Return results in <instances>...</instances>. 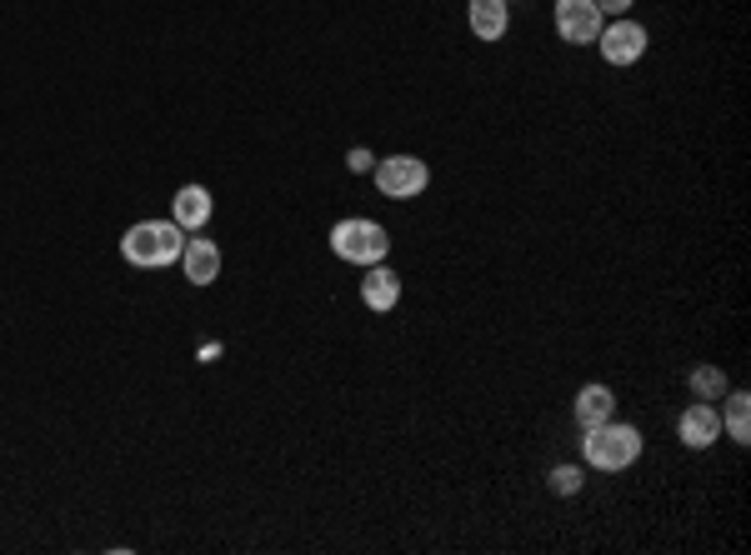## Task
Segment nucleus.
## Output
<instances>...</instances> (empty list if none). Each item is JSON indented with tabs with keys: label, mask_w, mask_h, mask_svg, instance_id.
Here are the masks:
<instances>
[{
	"label": "nucleus",
	"mask_w": 751,
	"mask_h": 555,
	"mask_svg": "<svg viewBox=\"0 0 751 555\" xmlns=\"http://www.w3.org/2000/svg\"><path fill=\"white\" fill-rule=\"evenodd\" d=\"M181 251H185V230L175 220H141V226H131L120 236V255L131 265H141V271H161V265L181 261Z\"/></svg>",
	"instance_id": "f257e3e1"
},
{
	"label": "nucleus",
	"mask_w": 751,
	"mask_h": 555,
	"mask_svg": "<svg viewBox=\"0 0 751 555\" xmlns=\"http://www.w3.org/2000/svg\"><path fill=\"white\" fill-rule=\"evenodd\" d=\"M581 450H587V466H597V470H626L636 456H642V431L616 425V421H601V425H591L587 431Z\"/></svg>",
	"instance_id": "f03ea898"
},
{
	"label": "nucleus",
	"mask_w": 751,
	"mask_h": 555,
	"mask_svg": "<svg viewBox=\"0 0 751 555\" xmlns=\"http://www.w3.org/2000/svg\"><path fill=\"white\" fill-rule=\"evenodd\" d=\"M331 251L351 265H382L386 251H391V236H386V226L356 216V220H341V226L331 230Z\"/></svg>",
	"instance_id": "7ed1b4c3"
},
{
	"label": "nucleus",
	"mask_w": 751,
	"mask_h": 555,
	"mask_svg": "<svg viewBox=\"0 0 751 555\" xmlns=\"http://www.w3.org/2000/svg\"><path fill=\"white\" fill-rule=\"evenodd\" d=\"M426 181H431V171H426V161H416V155H386V161H376V185H382L386 200L421 196Z\"/></svg>",
	"instance_id": "20e7f679"
},
{
	"label": "nucleus",
	"mask_w": 751,
	"mask_h": 555,
	"mask_svg": "<svg viewBox=\"0 0 751 555\" xmlns=\"http://www.w3.org/2000/svg\"><path fill=\"white\" fill-rule=\"evenodd\" d=\"M556 31H561L567 45H597L601 35L597 0H556Z\"/></svg>",
	"instance_id": "39448f33"
},
{
	"label": "nucleus",
	"mask_w": 751,
	"mask_h": 555,
	"mask_svg": "<svg viewBox=\"0 0 751 555\" xmlns=\"http://www.w3.org/2000/svg\"><path fill=\"white\" fill-rule=\"evenodd\" d=\"M597 45H601V55H607V66H636L646 55V31L636 21H616L597 35Z\"/></svg>",
	"instance_id": "423d86ee"
},
{
	"label": "nucleus",
	"mask_w": 751,
	"mask_h": 555,
	"mask_svg": "<svg viewBox=\"0 0 751 555\" xmlns=\"http://www.w3.org/2000/svg\"><path fill=\"white\" fill-rule=\"evenodd\" d=\"M676 436H682V446H691V450L717 446V440H721V415H717V405H707V401L686 405L682 421H676Z\"/></svg>",
	"instance_id": "0eeeda50"
},
{
	"label": "nucleus",
	"mask_w": 751,
	"mask_h": 555,
	"mask_svg": "<svg viewBox=\"0 0 751 555\" xmlns=\"http://www.w3.org/2000/svg\"><path fill=\"white\" fill-rule=\"evenodd\" d=\"M181 261H185V281H191V285H211V281L221 275V251H216V240H201V230H196V240H185Z\"/></svg>",
	"instance_id": "6e6552de"
},
{
	"label": "nucleus",
	"mask_w": 751,
	"mask_h": 555,
	"mask_svg": "<svg viewBox=\"0 0 751 555\" xmlns=\"http://www.w3.org/2000/svg\"><path fill=\"white\" fill-rule=\"evenodd\" d=\"M171 210H175V226L181 230H201L211 220V191L206 185H181L175 200H171Z\"/></svg>",
	"instance_id": "1a4fd4ad"
},
{
	"label": "nucleus",
	"mask_w": 751,
	"mask_h": 555,
	"mask_svg": "<svg viewBox=\"0 0 751 555\" xmlns=\"http://www.w3.org/2000/svg\"><path fill=\"white\" fill-rule=\"evenodd\" d=\"M361 301H366L371 311H391V305L401 301V275L382 271V265H371L366 281H361Z\"/></svg>",
	"instance_id": "9d476101"
},
{
	"label": "nucleus",
	"mask_w": 751,
	"mask_h": 555,
	"mask_svg": "<svg viewBox=\"0 0 751 555\" xmlns=\"http://www.w3.org/2000/svg\"><path fill=\"white\" fill-rule=\"evenodd\" d=\"M466 21L476 31V41H501L506 35V0H471Z\"/></svg>",
	"instance_id": "9b49d317"
},
{
	"label": "nucleus",
	"mask_w": 751,
	"mask_h": 555,
	"mask_svg": "<svg viewBox=\"0 0 751 555\" xmlns=\"http://www.w3.org/2000/svg\"><path fill=\"white\" fill-rule=\"evenodd\" d=\"M611 411H616V395H611L607 385H587V391L577 395V421H581V431H591V425L611 421Z\"/></svg>",
	"instance_id": "f8f14e48"
},
{
	"label": "nucleus",
	"mask_w": 751,
	"mask_h": 555,
	"mask_svg": "<svg viewBox=\"0 0 751 555\" xmlns=\"http://www.w3.org/2000/svg\"><path fill=\"white\" fill-rule=\"evenodd\" d=\"M747 411H751V395H747V391H737V395H731V401H727V421H721V425H727V436L737 440V446H747V440H751Z\"/></svg>",
	"instance_id": "ddd939ff"
},
{
	"label": "nucleus",
	"mask_w": 751,
	"mask_h": 555,
	"mask_svg": "<svg viewBox=\"0 0 751 555\" xmlns=\"http://www.w3.org/2000/svg\"><path fill=\"white\" fill-rule=\"evenodd\" d=\"M691 391H697L701 401H717V395L727 391V381H721L717 366H701V370H691Z\"/></svg>",
	"instance_id": "4468645a"
},
{
	"label": "nucleus",
	"mask_w": 751,
	"mask_h": 555,
	"mask_svg": "<svg viewBox=\"0 0 751 555\" xmlns=\"http://www.w3.org/2000/svg\"><path fill=\"white\" fill-rule=\"evenodd\" d=\"M551 490H556V496H577V490H581V470L577 466H556L551 470Z\"/></svg>",
	"instance_id": "2eb2a0df"
},
{
	"label": "nucleus",
	"mask_w": 751,
	"mask_h": 555,
	"mask_svg": "<svg viewBox=\"0 0 751 555\" xmlns=\"http://www.w3.org/2000/svg\"><path fill=\"white\" fill-rule=\"evenodd\" d=\"M346 165H351V171L361 175V171H371V165H376V155H371V151H361V145H356V151L346 155Z\"/></svg>",
	"instance_id": "dca6fc26"
},
{
	"label": "nucleus",
	"mask_w": 751,
	"mask_h": 555,
	"mask_svg": "<svg viewBox=\"0 0 751 555\" xmlns=\"http://www.w3.org/2000/svg\"><path fill=\"white\" fill-rule=\"evenodd\" d=\"M597 11H611V15H626V11H632V0H597Z\"/></svg>",
	"instance_id": "f3484780"
}]
</instances>
